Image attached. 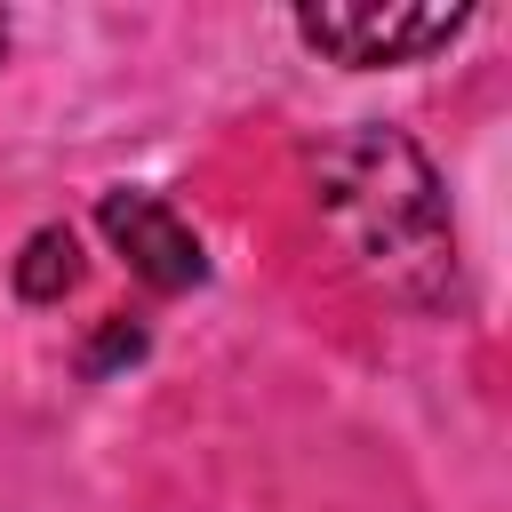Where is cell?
<instances>
[{
    "mask_svg": "<svg viewBox=\"0 0 512 512\" xmlns=\"http://www.w3.org/2000/svg\"><path fill=\"white\" fill-rule=\"evenodd\" d=\"M304 168H312V208L360 280H376L392 304H416V312L456 296L448 192L400 128H376V120L336 128L304 152Z\"/></svg>",
    "mask_w": 512,
    "mask_h": 512,
    "instance_id": "1",
    "label": "cell"
},
{
    "mask_svg": "<svg viewBox=\"0 0 512 512\" xmlns=\"http://www.w3.org/2000/svg\"><path fill=\"white\" fill-rule=\"evenodd\" d=\"M472 24V8H432V0H320L296 8L304 48H320L328 64L376 72V64H416L432 48H448Z\"/></svg>",
    "mask_w": 512,
    "mask_h": 512,
    "instance_id": "2",
    "label": "cell"
},
{
    "mask_svg": "<svg viewBox=\"0 0 512 512\" xmlns=\"http://www.w3.org/2000/svg\"><path fill=\"white\" fill-rule=\"evenodd\" d=\"M96 224H104V240L128 256V272L144 280V288H160V296H184V288H200L208 280V248H200V232L160 200V192H104L96 200Z\"/></svg>",
    "mask_w": 512,
    "mask_h": 512,
    "instance_id": "3",
    "label": "cell"
},
{
    "mask_svg": "<svg viewBox=\"0 0 512 512\" xmlns=\"http://www.w3.org/2000/svg\"><path fill=\"white\" fill-rule=\"evenodd\" d=\"M80 288V240L64 232V224H40L32 240H24V256H16V296L24 304H56V296H72Z\"/></svg>",
    "mask_w": 512,
    "mask_h": 512,
    "instance_id": "4",
    "label": "cell"
},
{
    "mask_svg": "<svg viewBox=\"0 0 512 512\" xmlns=\"http://www.w3.org/2000/svg\"><path fill=\"white\" fill-rule=\"evenodd\" d=\"M136 352H144V328H136V320H104V336L88 344V360H80V368H88V376H104L112 360H136Z\"/></svg>",
    "mask_w": 512,
    "mask_h": 512,
    "instance_id": "5",
    "label": "cell"
},
{
    "mask_svg": "<svg viewBox=\"0 0 512 512\" xmlns=\"http://www.w3.org/2000/svg\"><path fill=\"white\" fill-rule=\"evenodd\" d=\"M0 56H8V16H0Z\"/></svg>",
    "mask_w": 512,
    "mask_h": 512,
    "instance_id": "6",
    "label": "cell"
}]
</instances>
